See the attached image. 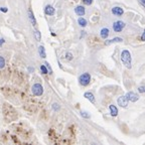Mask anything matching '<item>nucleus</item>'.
Instances as JSON below:
<instances>
[{
	"mask_svg": "<svg viewBox=\"0 0 145 145\" xmlns=\"http://www.w3.org/2000/svg\"><path fill=\"white\" fill-rule=\"evenodd\" d=\"M121 61L123 63V65L127 68V69H131L132 65H131V54L129 51L124 50L121 53Z\"/></svg>",
	"mask_w": 145,
	"mask_h": 145,
	"instance_id": "f257e3e1",
	"label": "nucleus"
},
{
	"mask_svg": "<svg viewBox=\"0 0 145 145\" xmlns=\"http://www.w3.org/2000/svg\"><path fill=\"white\" fill-rule=\"evenodd\" d=\"M90 81H91V76H90L89 72H84V74L81 75L80 78H79L80 84H81L82 86H84V87L88 86V85L90 84Z\"/></svg>",
	"mask_w": 145,
	"mask_h": 145,
	"instance_id": "f03ea898",
	"label": "nucleus"
},
{
	"mask_svg": "<svg viewBox=\"0 0 145 145\" xmlns=\"http://www.w3.org/2000/svg\"><path fill=\"white\" fill-rule=\"evenodd\" d=\"M31 91H32V94H33V95H35V96H41V95L43 94V87H42L40 84L36 83V84H34V85L32 86Z\"/></svg>",
	"mask_w": 145,
	"mask_h": 145,
	"instance_id": "7ed1b4c3",
	"label": "nucleus"
},
{
	"mask_svg": "<svg viewBox=\"0 0 145 145\" xmlns=\"http://www.w3.org/2000/svg\"><path fill=\"white\" fill-rule=\"evenodd\" d=\"M124 27H125V23H124L123 21H121V20L115 21V22L113 23V29H114V31H116V32H121Z\"/></svg>",
	"mask_w": 145,
	"mask_h": 145,
	"instance_id": "20e7f679",
	"label": "nucleus"
},
{
	"mask_svg": "<svg viewBox=\"0 0 145 145\" xmlns=\"http://www.w3.org/2000/svg\"><path fill=\"white\" fill-rule=\"evenodd\" d=\"M128 102H129V100H128L127 96H120V97L117 99L118 105H119L120 107H122V108H126V107L128 106Z\"/></svg>",
	"mask_w": 145,
	"mask_h": 145,
	"instance_id": "39448f33",
	"label": "nucleus"
},
{
	"mask_svg": "<svg viewBox=\"0 0 145 145\" xmlns=\"http://www.w3.org/2000/svg\"><path fill=\"white\" fill-rule=\"evenodd\" d=\"M126 96H127L128 100H129L130 102H133V103L139 100V96H138L137 94H135L134 92H128Z\"/></svg>",
	"mask_w": 145,
	"mask_h": 145,
	"instance_id": "423d86ee",
	"label": "nucleus"
},
{
	"mask_svg": "<svg viewBox=\"0 0 145 145\" xmlns=\"http://www.w3.org/2000/svg\"><path fill=\"white\" fill-rule=\"evenodd\" d=\"M75 12H76V14L77 15H79V16H84L85 15V13H86V10H85V7L84 6H77L76 8H75Z\"/></svg>",
	"mask_w": 145,
	"mask_h": 145,
	"instance_id": "0eeeda50",
	"label": "nucleus"
},
{
	"mask_svg": "<svg viewBox=\"0 0 145 145\" xmlns=\"http://www.w3.org/2000/svg\"><path fill=\"white\" fill-rule=\"evenodd\" d=\"M112 13H113L114 15H117V16H121V15H123V13H124V10H123L121 7L115 6V7H113V8H112Z\"/></svg>",
	"mask_w": 145,
	"mask_h": 145,
	"instance_id": "6e6552de",
	"label": "nucleus"
},
{
	"mask_svg": "<svg viewBox=\"0 0 145 145\" xmlns=\"http://www.w3.org/2000/svg\"><path fill=\"white\" fill-rule=\"evenodd\" d=\"M84 97L86 98V99H88L91 103H93V104H95L96 103V99H95V96L91 93V92H86L85 94H84Z\"/></svg>",
	"mask_w": 145,
	"mask_h": 145,
	"instance_id": "1a4fd4ad",
	"label": "nucleus"
},
{
	"mask_svg": "<svg viewBox=\"0 0 145 145\" xmlns=\"http://www.w3.org/2000/svg\"><path fill=\"white\" fill-rule=\"evenodd\" d=\"M55 12H56V10H55V8H54L52 5H46V6H45V8H44V13H45L46 15H54Z\"/></svg>",
	"mask_w": 145,
	"mask_h": 145,
	"instance_id": "9d476101",
	"label": "nucleus"
},
{
	"mask_svg": "<svg viewBox=\"0 0 145 145\" xmlns=\"http://www.w3.org/2000/svg\"><path fill=\"white\" fill-rule=\"evenodd\" d=\"M109 110H110V114H111V116L115 117V116H117V115H118V109H117V107H116V106H114V105H110V106H109Z\"/></svg>",
	"mask_w": 145,
	"mask_h": 145,
	"instance_id": "9b49d317",
	"label": "nucleus"
},
{
	"mask_svg": "<svg viewBox=\"0 0 145 145\" xmlns=\"http://www.w3.org/2000/svg\"><path fill=\"white\" fill-rule=\"evenodd\" d=\"M100 34H101V37H102V38L106 39V38L108 37V35H109V29H108V28H102L101 31H100Z\"/></svg>",
	"mask_w": 145,
	"mask_h": 145,
	"instance_id": "f8f14e48",
	"label": "nucleus"
},
{
	"mask_svg": "<svg viewBox=\"0 0 145 145\" xmlns=\"http://www.w3.org/2000/svg\"><path fill=\"white\" fill-rule=\"evenodd\" d=\"M28 17H29V20H30V22L32 23V25H36V20H35L34 15H33L32 11H31L30 9L28 10Z\"/></svg>",
	"mask_w": 145,
	"mask_h": 145,
	"instance_id": "ddd939ff",
	"label": "nucleus"
},
{
	"mask_svg": "<svg viewBox=\"0 0 145 145\" xmlns=\"http://www.w3.org/2000/svg\"><path fill=\"white\" fill-rule=\"evenodd\" d=\"M121 41H123V39H122L121 37H115V38H113V39L106 40L105 43L108 45V44H111V43H114V42H121Z\"/></svg>",
	"mask_w": 145,
	"mask_h": 145,
	"instance_id": "4468645a",
	"label": "nucleus"
},
{
	"mask_svg": "<svg viewBox=\"0 0 145 145\" xmlns=\"http://www.w3.org/2000/svg\"><path fill=\"white\" fill-rule=\"evenodd\" d=\"M38 54H39V56H40L42 59H45V58H46L45 50H44V47H43L42 45H40V46L38 47Z\"/></svg>",
	"mask_w": 145,
	"mask_h": 145,
	"instance_id": "2eb2a0df",
	"label": "nucleus"
},
{
	"mask_svg": "<svg viewBox=\"0 0 145 145\" xmlns=\"http://www.w3.org/2000/svg\"><path fill=\"white\" fill-rule=\"evenodd\" d=\"M78 22H79V24H80L82 27H85V26H87V24H88L87 20H86L84 17H80V18L78 19Z\"/></svg>",
	"mask_w": 145,
	"mask_h": 145,
	"instance_id": "dca6fc26",
	"label": "nucleus"
},
{
	"mask_svg": "<svg viewBox=\"0 0 145 145\" xmlns=\"http://www.w3.org/2000/svg\"><path fill=\"white\" fill-rule=\"evenodd\" d=\"M40 71H41L42 74H44V75L49 74V69L46 68V66H45V65H41V66H40Z\"/></svg>",
	"mask_w": 145,
	"mask_h": 145,
	"instance_id": "f3484780",
	"label": "nucleus"
},
{
	"mask_svg": "<svg viewBox=\"0 0 145 145\" xmlns=\"http://www.w3.org/2000/svg\"><path fill=\"white\" fill-rule=\"evenodd\" d=\"M34 36H35V39H36L37 41H40V39H41V34H40V32H39L38 30H35V31H34Z\"/></svg>",
	"mask_w": 145,
	"mask_h": 145,
	"instance_id": "a211bd4d",
	"label": "nucleus"
},
{
	"mask_svg": "<svg viewBox=\"0 0 145 145\" xmlns=\"http://www.w3.org/2000/svg\"><path fill=\"white\" fill-rule=\"evenodd\" d=\"M81 116L83 117V118H85V119H90V114L88 113V112H85V111H82L81 112Z\"/></svg>",
	"mask_w": 145,
	"mask_h": 145,
	"instance_id": "6ab92c4d",
	"label": "nucleus"
},
{
	"mask_svg": "<svg viewBox=\"0 0 145 145\" xmlns=\"http://www.w3.org/2000/svg\"><path fill=\"white\" fill-rule=\"evenodd\" d=\"M5 67V60L3 57H0V69H3Z\"/></svg>",
	"mask_w": 145,
	"mask_h": 145,
	"instance_id": "aec40b11",
	"label": "nucleus"
},
{
	"mask_svg": "<svg viewBox=\"0 0 145 145\" xmlns=\"http://www.w3.org/2000/svg\"><path fill=\"white\" fill-rule=\"evenodd\" d=\"M53 109H54L55 111H59V110H60V105H59L58 103H54V104H53Z\"/></svg>",
	"mask_w": 145,
	"mask_h": 145,
	"instance_id": "412c9836",
	"label": "nucleus"
},
{
	"mask_svg": "<svg viewBox=\"0 0 145 145\" xmlns=\"http://www.w3.org/2000/svg\"><path fill=\"white\" fill-rule=\"evenodd\" d=\"M66 56H67V57H66V59H67L68 61H72V55L71 54V53H67V54H66Z\"/></svg>",
	"mask_w": 145,
	"mask_h": 145,
	"instance_id": "4be33fe9",
	"label": "nucleus"
},
{
	"mask_svg": "<svg viewBox=\"0 0 145 145\" xmlns=\"http://www.w3.org/2000/svg\"><path fill=\"white\" fill-rule=\"evenodd\" d=\"M83 2H84V4H86V5H91V4L93 3V0H83Z\"/></svg>",
	"mask_w": 145,
	"mask_h": 145,
	"instance_id": "5701e85b",
	"label": "nucleus"
},
{
	"mask_svg": "<svg viewBox=\"0 0 145 145\" xmlns=\"http://www.w3.org/2000/svg\"><path fill=\"white\" fill-rule=\"evenodd\" d=\"M138 91H139L140 93H145V87H144V86L139 87V88H138Z\"/></svg>",
	"mask_w": 145,
	"mask_h": 145,
	"instance_id": "b1692460",
	"label": "nucleus"
},
{
	"mask_svg": "<svg viewBox=\"0 0 145 145\" xmlns=\"http://www.w3.org/2000/svg\"><path fill=\"white\" fill-rule=\"evenodd\" d=\"M44 65H45V66H46V68L49 69V72H50V74H52V72H53V71H52V68H51V66H50V64H49V63H45Z\"/></svg>",
	"mask_w": 145,
	"mask_h": 145,
	"instance_id": "393cba45",
	"label": "nucleus"
},
{
	"mask_svg": "<svg viewBox=\"0 0 145 145\" xmlns=\"http://www.w3.org/2000/svg\"><path fill=\"white\" fill-rule=\"evenodd\" d=\"M141 40L145 41V29H144V31H143V33H142V35H141Z\"/></svg>",
	"mask_w": 145,
	"mask_h": 145,
	"instance_id": "a878e982",
	"label": "nucleus"
},
{
	"mask_svg": "<svg viewBox=\"0 0 145 145\" xmlns=\"http://www.w3.org/2000/svg\"><path fill=\"white\" fill-rule=\"evenodd\" d=\"M0 10H2L3 12H7V9H6V7H1V8H0Z\"/></svg>",
	"mask_w": 145,
	"mask_h": 145,
	"instance_id": "bb28decb",
	"label": "nucleus"
},
{
	"mask_svg": "<svg viewBox=\"0 0 145 145\" xmlns=\"http://www.w3.org/2000/svg\"><path fill=\"white\" fill-rule=\"evenodd\" d=\"M139 1H140V3L145 7V0H139Z\"/></svg>",
	"mask_w": 145,
	"mask_h": 145,
	"instance_id": "cd10ccee",
	"label": "nucleus"
},
{
	"mask_svg": "<svg viewBox=\"0 0 145 145\" xmlns=\"http://www.w3.org/2000/svg\"><path fill=\"white\" fill-rule=\"evenodd\" d=\"M3 42H4V39H0V45H1Z\"/></svg>",
	"mask_w": 145,
	"mask_h": 145,
	"instance_id": "c85d7f7f",
	"label": "nucleus"
}]
</instances>
